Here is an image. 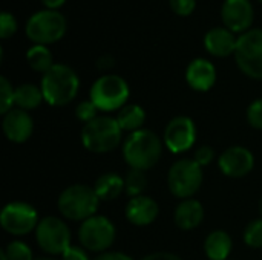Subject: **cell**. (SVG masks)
I'll return each instance as SVG.
<instances>
[{
    "mask_svg": "<svg viewBox=\"0 0 262 260\" xmlns=\"http://www.w3.org/2000/svg\"><path fill=\"white\" fill-rule=\"evenodd\" d=\"M100 202L101 201L98 199L94 187L75 184L69 185L60 193L57 207L64 219L83 222L97 215Z\"/></svg>",
    "mask_w": 262,
    "mask_h": 260,
    "instance_id": "277c9868",
    "label": "cell"
},
{
    "mask_svg": "<svg viewBox=\"0 0 262 260\" xmlns=\"http://www.w3.org/2000/svg\"><path fill=\"white\" fill-rule=\"evenodd\" d=\"M123 132H137L141 130L146 123V112L138 104H126L117 112L115 116Z\"/></svg>",
    "mask_w": 262,
    "mask_h": 260,
    "instance_id": "7402d4cb",
    "label": "cell"
},
{
    "mask_svg": "<svg viewBox=\"0 0 262 260\" xmlns=\"http://www.w3.org/2000/svg\"><path fill=\"white\" fill-rule=\"evenodd\" d=\"M169 3H170L172 11L183 17L190 15L196 6V0H169Z\"/></svg>",
    "mask_w": 262,
    "mask_h": 260,
    "instance_id": "1f68e13d",
    "label": "cell"
},
{
    "mask_svg": "<svg viewBox=\"0 0 262 260\" xmlns=\"http://www.w3.org/2000/svg\"><path fill=\"white\" fill-rule=\"evenodd\" d=\"M97 112H98V107H97L91 100H84V101L78 103L77 107H75V116H77L81 123H84V124H88V123H91L92 120H95V118L98 116Z\"/></svg>",
    "mask_w": 262,
    "mask_h": 260,
    "instance_id": "f1b7e54d",
    "label": "cell"
},
{
    "mask_svg": "<svg viewBox=\"0 0 262 260\" xmlns=\"http://www.w3.org/2000/svg\"><path fill=\"white\" fill-rule=\"evenodd\" d=\"M167 185L175 198L190 199L203 185V167L195 159H178L169 169Z\"/></svg>",
    "mask_w": 262,
    "mask_h": 260,
    "instance_id": "52a82bcc",
    "label": "cell"
},
{
    "mask_svg": "<svg viewBox=\"0 0 262 260\" xmlns=\"http://www.w3.org/2000/svg\"><path fill=\"white\" fill-rule=\"evenodd\" d=\"M129 93L130 90L124 78L120 75L107 74L94 81L89 92V100L101 112H118L126 106Z\"/></svg>",
    "mask_w": 262,
    "mask_h": 260,
    "instance_id": "5b68a950",
    "label": "cell"
},
{
    "mask_svg": "<svg viewBox=\"0 0 262 260\" xmlns=\"http://www.w3.org/2000/svg\"><path fill=\"white\" fill-rule=\"evenodd\" d=\"M0 260H8V257H6V254L3 253V250L0 251Z\"/></svg>",
    "mask_w": 262,
    "mask_h": 260,
    "instance_id": "ab89813d",
    "label": "cell"
},
{
    "mask_svg": "<svg viewBox=\"0 0 262 260\" xmlns=\"http://www.w3.org/2000/svg\"><path fill=\"white\" fill-rule=\"evenodd\" d=\"M66 32V18L54 9L34 12L26 21V35L35 44H51L58 41Z\"/></svg>",
    "mask_w": 262,
    "mask_h": 260,
    "instance_id": "8992f818",
    "label": "cell"
},
{
    "mask_svg": "<svg viewBox=\"0 0 262 260\" xmlns=\"http://www.w3.org/2000/svg\"><path fill=\"white\" fill-rule=\"evenodd\" d=\"M124 185H126V193L130 198L141 196L144 195V190L147 188V176L146 172L130 169L124 178Z\"/></svg>",
    "mask_w": 262,
    "mask_h": 260,
    "instance_id": "d4e9b609",
    "label": "cell"
},
{
    "mask_svg": "<svg viewBox=\"0 0 262 260\" xmlns=\"http://www.w3.org/2000/svg\"><path fill=\"white\" fill-rule=\"evenodd\" d=\"M196 141V127L189 116H175L164 129L163 143L172 153H183L193 147Z\"/></svg>",
    "mask_w": 262,
    "mask_h": 260,
    "instance_id": "7c38bea8",
    "label": "cell"
},
{
    "mask_svg": "<svg viewBox=\"0 0 262 260\" xmlns=\"http://www.w3.org/2000/svg\"><path fill=\"white\" fill-rule=\"evenodd\" d=\"M94 190L100 201H114L123 193V190H126V185L124 179L118 173L107 172L97 178Z\"/></svg>",
    "mask_w": 262,
    "mask_h": 260,
    "instance_id": "44dd1931",
    "label": "cell"
},
{
    "mask_svg": "<svg viewBox=\"0 0 262 260\" xmlns=\"http://www.w3.org/2000/svg\"><path fill=\"white\" fill-rule=\"evenodd\" d=\"M233 248V241L223 230L212 231L204 241V253L209 260H227Z\"/></svg>",
    "mask_w": 262,
    "mask_h": 260,
    "instance_id": "ffe728a7",
    "label": "cell"
},
{
    "mask_svg": "<svg viewBox=\"0 0 262 260\" xmlns=\"http://www.w3.org/2000/svg\"><path fill=\"white\" fill-rule=\"evenodd\" d=\"M161 153L163 141L149 129L132 132L123 143V156L130 169L146 172L160 161Z\"/></svg>",
    "mask_w": 262,
    "mask_h": 260,
    "instance_id": "7a4b0ae2",
    "label": "cell"
},
{
    "mask_svg": "<svg viewBox=\"0 0 262 260\" xmlns=\"http://www.w3.org/2000/svg\"><path fill=\"white\" fill-rule=\"evenodd\" d=\"M186 81L196 92H207L216 81V69L206 58H195L186 69Z\"/></svg>",
    "mask_w": 262,
    "mask_h": 260,
    "instance_id": "e0dca14e",
    "label": "cell"
},
{
    "mask_svg": "<svg viewBox=\"0 0 262 260\" xmlns=\"http://www.w3.org/2000/svg\"><path fill=\"white\" fill-rule=\"evenodd\" d=\"M17 20L11 12H2L0 14V37L3 40L12 37L17 32Z\"/></svg>",
    "mask_w": 262,
    "mask_h": 260,
    "instance_id": "f546056e",
    "label": "cell"
},
{
    "mask_svg": "<svg viewBox=\"0 0 262 260\" xmlns=\"http://www.w3.org/2000/svg\"><path fill=\"white\" fill-rule=\"evenodd\" d=\"M45 101L43 92L38 86L25 83L15 87V106L21 110H34Z\"/></svg>",
    "mask_w": 262,
    "mask_h": 260,
    "instance_id": "603a6c76",
    "label": "cell"
},
{
    "mask_svg": "<svg viewBox=\"0 0 262 260\" xmlns=\"http://www.w3.org/2000/svg\"><path fill=\"white\" fill-rule=\"evenodd\" d=\"M35 260H58V259H55V257H52V256H46V257H38V259H35Z\"/></svg>",
    "mask_w": 262,
    "mask_h": 260,
    "instance_id": "f35d334b",
    "label": "cell"
},
{
    "mask_svg": "<svg viewBox=\"0 0 262 260\" xmlns=\"http://www.w3.org/2000/svg\"><path fill=\"white\" fill-rule=\"evenodd\" d=\"M114 66V58L111 55H103L98 58L97 61V67L101 69V70H106V69H111Z\"/></svg>",
    "mask_w": 262,
    "mask_h": 260,
    "instance_id": "8d00e7d4",
    "label": "cell"
},
{
    "mask_svg": "<svg viewBox=\"0 0 262 260\" xmlns=\"http://www.w3.org/2000/svg\"><path fill=\"white\" fill-rule=\"evenodd\" d=\"M94 260H134L130 256L124 254V253H118V251H107L100 254L97 259Z\"/></svg>",
    "mask_w": 262,
    "mask_h": 260,
    "instance_id": "e575fe53",
    "label": "cell"
},
{
    "mask_svg": "<svg viewBox=\"0 0 262 260\" xmlns=\"http://www.w3.org/2000/svg\"><path fill=\"white\" fill-rule=\"evenodd\" d=\"M8 260H35L32 250L21 241H12L3 250Z\"/></svg>",
    "mask_w": 262,
    "mask_h": 260,
    "instance_id": "4316f807",
    "label": "cell"
},
{
    "mask_svg": "<svg viewBox=\"0 0 262 260\" xmlns=\"http://www.w3.org/2000/svg\"><path fill=\"white\" fill-rule=\"evenodd\" d=\"M238 37L227 28H212L204 35V48L215 57H229L236 51Z\"/></svg>",
    "mask_w": 262,
    "mask_h": 260,
    "instance_id": "ac0fdd59",
    "label": "cell"
},
{
    "mask_svg": "<svg viewBox=\"0 0 262 260\" xmlns=\"http://www.w3.org/2000/svg\"><path fill=\"white\" fill-rule=\"evenodd\" d=\"M38 222L37 210L26 202H9L3 207L0 215L2 228L17 238L35 231Z\"/></svg>",
    "mask_w": 262,
    "mask_h": 260,
    "instance_id": "8fae6325",
    "label": "cell"
},
{
    "mask_svg": "<svg viewBox=\"0 0 262 260\" xmlns=\"http://www.w3.org/2000/svg\"><path fill=\"white\" fill-rule=\"evenodd\" d=\"M26 61L35 72H48L55 63H52V54L45 44H34L26 52Z\"/></svg>",
    "mask_w": 262,
    "mask_h": 260,
    "instance_id": "cb8c5ba5",
    "label": "cell"
},
{
    "mask_svg": "<svg viewBox=\"0 0 262 260\" xmlns=\"http://www.w3.org/2000/svg\"><path fill=\"white\" fill-rule=\"evenodd\" d=\"M201 167L210 166L215 159V150L210 146H201L196 149L195 152V158H193Z\"/></svg>",
    "mask_w": 262,
    "mask_h": 260,
    "instance_id": "d6a6232c",
    "label": "cell"
},
{
    "mask_svg": "<svg viewBox=\"0 0 262 260\" xmlns=\"http://www.w3.org/2000/svg\"><path fill=\"white\" fill-rule=\"evenodd\" d=\"M244 242L250 248H262V218L252 221L244 230Z\"/></svg>",
    "mask_w": 262,
    "mask_h": 260,
    "instance_id": "83f0119b",
    "label": "cell"
},
{
    "mask_svg": "<svg viewBox=\"0 0 262 260\" xmlns=\"http://www.w3.org/2000/svg\"><path fill=\"white\" fill-rule=\"evenodd\" d=\"M15 104V89L6 77H0V113L5 115Z\"/></svg>",
    "mask_w": 262,
    "mask_h": 260,
    "instance_id": "484cf974",
    "label": "cell"
},
{
    "mask_svg": "<svg viewBox=\"0 0 262 260\" xmlns=\"http://www.w3.org/2000/svg\"><path fill=\"white\" fill-rule=\"evenodd\" d=\"M61 260H89L88 251L83 247H75L71 245L63 254H61Z\"/></svg>",
    "mask_w": 262,
    "mask_h": 260,
    "instance_id": "836d02e7",
    "label": "cell"
},
{
    "mask_svg": "<svg viewBox=\"0 0 262 260\" xmlns=\"http://www.w3.org/2000/svg\"><path fill=\"white\" fill-rule=\"evenodd\" d=\"M221 18L226 28L233 34H244L253 23L255 11L250 0H224L221 8Z\"/></svg>",
    "mask_w": 262,
    "mask_h": 260,
    "instance_id": "5bb4252c",
    "label": "cell"
},
{
    "mask_svg": "<svg viewBox=\"0 0 262 260\" xmlns=\"http://www.w3.org/2000/svg\"><path fill=\"white\" fill-rule=\"evenodd\" d=\"M2 129L8 141L21 144L31 138L34 132V121L26 110L14 107L3 115Z\"/></svg>",
    "mask_w": 262,
    "mask_h": 260,
    "instance_id": "9a60e30c",
    "label": "cell"
},
{
    "mask_svg": "<svg viewBox=\"0 0 262 260\" xmlns=\"http://www.w3.org/2000/svg\"><path fill=\"white\" fill-rule=\"evenodd\" d=\"M235 60L243 74L262 80V28L249 29L238 37Z\"/></svg>",
    "mask_w": 262,
    "mask_h": 260,
    "instance_id": "9c48e42d",
    "label": "cell"
},
{
    "mask_svg": "<svg viewBox=\"0 0 262 260\" xmlns=\"http://www.w3.org/2000/svg\"><path fill=\"white\" fill-rule=\"evenodd\" d=\"M123 130L115 118L98 115L81 129V144L92 153H109L121 144Z\"/></svg>",
    "mask_w": 262,
    "mask_h": 260,
    "instance_id": "3957f363",
    "label": "cell"
},
{
    "mask_svg": "<svg viewBox=\"0 0 262 260\" xmlns=\"http://www.w3.org/2000/svg\"><path fill=\"white\" fill-rule=\"evenodd\" d=\"M40 89L45 101L52 107L69 104L78 93L80 80L72 67L68 64L55 63L48 72L43 74Z\"/></svg>",
    "mask_w": 262,
    "mask_h": 260,
    "instance_id": "6da1fadb",
    "label": "cell"
},
{
    "mask_svg": "<svg viewBox=\"0 0 262 260\" xmlns=\"http://www.w3.org/2000/svg\"><path fill=\"white\" fill-rule=\"evenodd\" d=\"M140 260H183L181 257H178L177 254H172V253H152V254H147L144 256L143 259Z\"/></svg>",
    "mask_w": 262,
    "mask_h": 260,
    "instance_id": "d590c367",
    "label": "cell"
},
{
    "mask_svg": "<svg viewBox=\"0 0 262 260\" xmlns=\"http://www.w3.org/2000/svg\"><path fill=\"white\" fill-rule=\"evenodd\" d=\"M220 170L229 178H244L255 167L253 153L243 146H233L226 149L218 159Z\"/></svg>",
    "mask_w": 262,
    "mask_h": 260,
    "instance_id": "4fadbf2b",
    "label": "cell"
},
{
    "mask_svg": "<svg viewBox=\"0 0 262 260\" xmlns=\"http://www.w3.org/2000/svg\"><path fill=\"white\" fill-rule=\"evenodd\" d=\"M35 241L38 247L49 256H61L71 244V230L60 218H43L35 228Z\"/></svg>",
    "mask_w": 262,
    "mask_h": 260,
    "instance_id": "30bf717a",
    "label": "cell"
},
{
    "mask_svg": "<svg viewBox=\"0 0 262 260\" xmlns=\"http://www.w3.org/2000/svg\"><path fill=\"white\" fill-rule=\"evenodd\" d=\"M203 219H204V208L200 201L192 198L181 201L173 215L175 225L183 231L195 230L196 227L201 225Z\"/></svg>",
    "mask_w": 262,
    "mask_h": 260,
    "instance_id": "d6986e66",
    "label": "cell"
},
{
    "mask_svg": "<svg viewBox=\"0 0 262 260\" xmlns=\"http://www.w3.org/2000/svg\"><path fill=\"white\" fill-rule=\"evenodd\" d=\"M259 2H262V0H259Z\"/></svg>",
    "mask_w": 262,
    "mask_h": 260,
    "instance_id": "b9f144b4",
    "label": "cell"
},
{
    "mask_svg": "<svg viewBox=\"0 0 262 260\" xmlns=\"http://www.w3.org/2000/svg\"><path fill=\"white\" fill-rule=\"evenodd\" d=\"M115 227L111 219L101 215H94L92 218L81 222L78 228V241L86 251L92 253H107L115 241Z\"/></svg>",
    "mask_w": 262,
    "mask_h": 260,
    "instance_id": "ba28073f",
    "label": "cell"
},
{
    "mask_svg": "<svg viewBox=\"0 0 262 260\" xmlns=\"http://www.w3.org/2000/svg\"><path fill=\"white\" fill-rule=\"evenodd\" d=\"M258 207H259V213H261V218H262V198L259 199V204H258Z\"/></svg>",
    "mask_w": 262,
    "mask_h": 260,
    "instance_id": "60d3db41",
    "label": "cell"
},
{
    "mask_svg": "<svg viewBox=\"0 0 262 260\" xmlns=\"http://www.w3.org/2000/svg\"><path fill=\"white\" fill-rule=\"evenodd\" d=\"M247 121L253 129L262 130V98L250 103L247 109Z\"/></svg>",
    "mask_w": 262,
    "mask_h": 260,
    "instance_id": "4dcf8cb0",
    "label": "cell"
},
{
    "mask_svg": "<svg viewBox=\"0 0 262 260\" xmlns=\"http://www.w3.org/2000/svg\"><path fill=\"white\" fill-rule=\"evenodd\" d=\"M124 215H126V219L132 225L147 227L152 222H155V219L158 218L160 207L155 199L146 195H141V196H135L129 199V202L126 204Z\"/></svg>",
    "mask_w": 262,
    "mask_h": 260,
    "instance_id": "2e32d148",
    "label": "cell"
},
{
    "mask_svg": "<svg viewBox=\"0 0 262 260\" xmlns=\"http://www.w3.org/2000/svg\"><path fill=\"white\" fill-rule=\"evenodd\" d=\"M64 2L66 0H41V3L46 6V9H54V11H57L60 6H63Z\"/></svg>",
    "mask_w": 262,
    "mask_h": 260,
    "instance_id": "74e56055",
    "label": "cell"
}]
</instances>
